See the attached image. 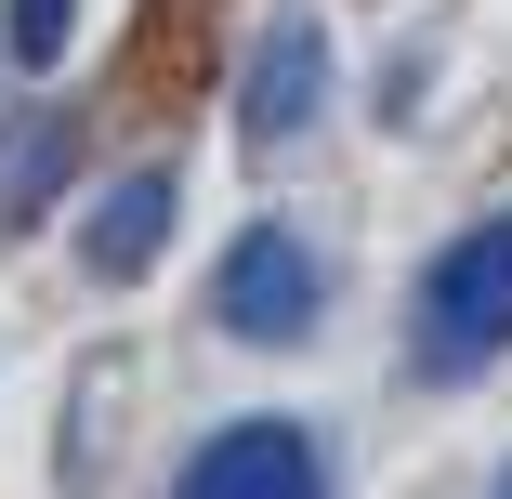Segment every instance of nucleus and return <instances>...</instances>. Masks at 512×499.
Segmentation results:
<instances>
[{
    "mask_svg": "<svg viewBox=\"0 0 512 499\" xmlns=\"http://www.w3.org/2000/svg\"><path fill=\"white\" fill-rule=\"evenodd\" d=\"M407 355H421V381H486V368L512 355V211H486L473 237H447V250L421 263Z\"/></svg>",
    "mask_w": 512,
    "mask_h": 499,
    "instance_id": "f257e3e1",
    "label": "nucleus"
},
{
    "mask_svg": "<svg viewBox=\"0 0 512 499\" xmlns=\"http://www.w3.org/2000/svg\"><path fill=\"white\" fill-rule=\"evenodd\" d=\"M316 316H329V276H316V250L289 224H250L211 263V329L224 342H316Z\"/></svg>",
    "mask_w": 512,
    "mask_h": 499,
    "instance_id": "f03ea898",
    "label": "nucleus"
},
{
    "mask_svg": "<svg viewBox=\"0 0 512 499\" xmlns=\"http://www.w3.org/2000/svg\"><path fill=\"white\" fill-rule=\"evenodd\" d=\"M171 499H329V460H316L302 421H224L171 473Z\"/></svg>",
    "mask_w": 512,
    "mask_h": 499,
    "instance_id": "7ed1b4c3",
    "label": "nucleus"
},
{
    "mask_svg": "<svg viewBox=\"0 0 512 499\" xmlns=\"http://www.w3.org/2000/svg\"><path fill=\"white\" fill-rule=\"evenodd\" d=\"M316 106H329V27L316 14H276L263 53H250V79H237V132L289 145V132H316Z\"/></svg>",
    "mask_w": 512,
    "mask_h": 499,
    "instance_id": "20e7f679",
    "label": "nucleus"
},
{
    "mask_svg": "<svg viewBox=\"0 0 512 499\" xmlns=\"http://www.w3.org/2000/svg\"><path fill=\"white\" fill-rule=\"evenodd\" d=\"M171 211H184V184H171V171H132V184H106V211L79 224V263L106 276V289H119V276H145V263L171 250Z\"/></svg>",
    "mask_w": 512,
    "mask_h": 499,
    "instance_id": "39448f33",
    "label": "nucleus"
},
{
    "mask_svg": "<svg viewBox=\"0 0 512 499\" xmlns=\"http://www.w3.org/2000/svg\"><path fill=\"white\" fill-rule=\"evenodd\" d=\"M66 158H79L66 119H14V132H0V224H40L66 197Z\"/></svg>",
    "mask_w": 512,
    "mask_h": 499,
    "instance_id": "423d86ee",
    "label": "nucleus"
},
{
    "mask_svg": "<svg viewBox=\"0 0 512 499\" xmlns=\"http://www.w3.org/2000/svg\"><path fill=\"white\" fill-rule=\"evenodd\" d=\"M66 27H79V0H0V40H14V66H66Z\"/></svg>",
    "mask_w": 512,
    "mask_h": 499,
    "instance_id": "0eeeda50",
    "label": "nucleus"
}]
</instances>
